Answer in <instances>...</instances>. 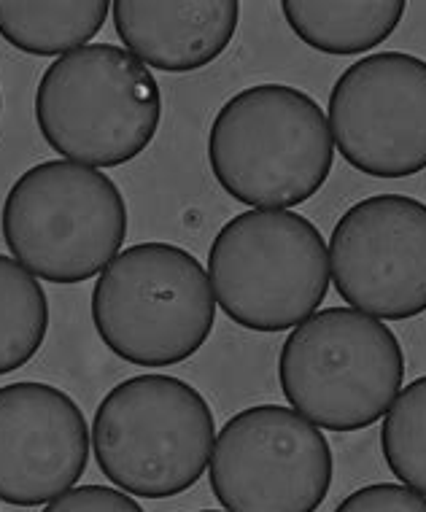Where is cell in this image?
Returning a JSON list of instances; mask_svg holds the SVG:
<instances>
[{"mask_svg": "<svg viewBox=\"0 0 426 512\" xmlns=\"http://www.w3.org/2000/svg\"><path fill=\"white\" fill-rule=\"evenodd\" d=\"M335 141L321 106L297 87L257 84L213 116L208 165L238 203L284 211L327 184Z\"/></svg>", "mask_w": 426, "mask_h": 512, "instance_id": "6da1fadb", "label": "cell"}, {"mask_svg": "<svg viewBox=\"0 0 426 512\" xmlns=\"http://www.w3.org/2000/svg\"><path fill=\"white\" fill-rule=\"evenodd\" d=\"M160 119V84L122 46H81L54 60L38 81L36 122L44 141L87 168H119L143 154Z\"/></svg>", "mask_w": 426, "mask_h": 512, "instance_id": "7a4b0ae2", "label": "cell"}, {"mask_svg": "<svg viewBox=\"0 0 426 512\" xmlns=\"http://www.w3.org/2000/svg\"><path fill=\"white\" fill-rule=\"evenodd\" d=\"M211 278L187 248L151 240L114 256L92 289V324L111 354L138 367L192 359L211 337Z\"/></svg>", "mask_w": 426, "mask_h": 512, "instance_id": "3957f363", "label": "cell"}, {"mask_svg": "<svg viewBox=\"0 0 426 512\" xmlns=\"http://www.w3.org/2000/svg\"><path fill=\"white\" fill-rule=\"evenodd\" d=\"M0 230L27 273L71 286L114 262L127 238V203L103 170L46 159L14 181Z\"/></svg>", "mask_w": 426, "mask_h": 512, "instance_id": "277c9868", "label": "cell"}, {"mask_svg": "<svg viewBox=\"0 0 426 512\" xmlns=\"http://www.w3.org/2000/svg\"><path fill=\"white\" fill-rule=\"evenodd\" d=\"M405 356L383 321L354 308H324L284 340L278 383L294 413L329 432H359L400 397Z\"/></svg>", "mask_w": 426, "mask_h": 512, "instance_id": "5b68a950", "label": "cell"}, {"mask_svg": "<svg viewBox=\"0 0 426 512\" xmlns=\"http://www.w3.org/2000/svg\"><path fill=\"white\" fill-rule=\"evenodd\" d=\"M213 410L173 375H135L108 391L92 421L100 472L119 491L170 499L189 491L213 453Z\"/></svg>", "mask_w": 426, "mask_h": 512, "instance_id": "8992f818", "label": "cell"}, {"mask_svg": "<svg viewBox=\"0 0 426 512\" xmlns=\"http://www.w3.org/2000/svg\"><path fill=\"white\" fill-rule=\"evenodd\" d=\"M208 278L219 308L238 327L284 332L311 318L327 297V243L300 213L254 208L216 232Z\"/></svg>", "mask_w": 426, "mask_h": 512, "instance_id": "52a82bcc", "label": "cell"}, {"mask_svg": "<svg viewBox=\"0 0 426 512\" xmlns=\"http://www.w3.org/2000/svg\"><path fill=\"white\" fill-rule=\"evenodd\" d=\"M208 475L227 512H316L332 486V451L292 407L257 405L222 426Z\"/></svg>", "mask_w": 426, "mask_h": 512, "instance_id": "ba28073f", "label": "cell"}, {"mask_svg": "<svg viewBox=\"0 0 426 512\" xmlns=\"http://www.w3.org/2000/svg\"><path fill=\"white\" fill-rule=\"evenodd\" d=\"M329 130L351 168L408 178L426 168V60L378 52L340 73L329 92Z\"/></svg>", "mask_w": 426, "mask_h": 512, "instance_id": "9c48e42d", "label": "cell"}, {"mask_svg": "<svg viewBox=\"0 0 426 512\" xmlns=\"http://www.w3.org/2000/svg\"><path fill=\"white\" fill-rule=\"evenodd\" d=\"M329 275L359 313L386 321L426 310V205L408 195L354 203L329 238Z\"/></svg>", "mask_w": 426, "mask_h": 512, "instance_id": "30bf717a", "label": "cell"}, {"mask_svg": "<svg viewBox=\"0 0 426 512\" xmlns=\"http://www.w3.org/2000/svg\"><path fill=\"white\" fill-rule=\"evenodd\" d=\"M89 448L87 418L63 389L36 380L0 389V502H54L81 480Z\"/></svg>", "mask_w": 426, "mask_h": 512, "instance_id": "8fae6325", "label": "cell"}, {"mask_svg": "<svg viewBox=\"0 0 426 512\" xmlns=\"http://www.w3.org/2000/svg\"><path fill=\"white\" fill-rule=\"evenodd\" d=\"M116 36L133 57L165 73L211 65L230 46L240 22L235 0H116Z\"/></svg>", "mask_w": 426, "mask_h": 512, "instance_id": "7c38bea8", "label": "cell"}, {"mask_svg": "<svg viewBox=\"0 0 426 512\" xmlns=\"http://www.w3.org/2000/svg\"><path fill=\"white\" fill-rule=\"evenodd\" d=\"M402 0H284L294 36L316 52L364 54L383 44L405 17Z\"/></svg>", "mask_w": 426, "mask_h": 512, "instance_id": "4fadbf2b", "label": "cell"}, {"mask_svg": "<svg viewBox=\"0 0 426 512\" xmlns=\"http://www.w3.org/2000/svg\"><path fill=\"white\" fill-rule=\"evenodd\" d=\"M108 0H0V38L33 57H65L100 33Z\"/></svg>", "mask_w": 426, "mask_h": 512, "instance_id": "5bb4252c", "label": "cell"}, {"mask_svg": "<svg viewBox=\"0 0 426 512\" xmlns=\"http://www.w3.org/2000/svg\"><path fill=\"white\" fill-rule=\"evenodd\" d=\"M49 332L44 286L14 256L0 254V375L25 367Z\"/></svg>", "mask_w": 426, "mask_h": 512, "instance_id": "9a60e30c", "label": "cell"}, {"mask_svg": "<svg viewBox=\"0 0 426 512\" xmlns=\"http://www.w3.org/2000/svg\"><path fill=\"white\" fill-rule=\"evenodd\" d=\"M381 448L402 486L426 496V375L408 383L386 410Z\"/></svg>", "mask_w": 426, "mask_h": 512, "instance_id": "2e32d148", "label": "cell"}, {"mask_svg": "<svg viewBox=\"0 0 426 512\" xmlns=\"http://www.w3.org/2000/svg\"><path fill=\"white\" fill-rule=\"evenodd\" d=\"M335 512H426V496L400 483H373L346 496Z\"/></svg>", "mask_w": 426, "mask_h": 512, "instance_id": "e0dca14e", "label": "cell"}, {"mask_svg": "<svg viewBox=\"0 0 426 512\" xmlns=\"http://www.w3.org/2000/svg\"><path fill=\"white\" fill-rule=\"evenodd\" d=\"M41 512H146L133 496L108 486H79L57 496Z\"/></svg>", "mask_w": 426, "mask_h": 512, "instance_id": "ac0fdd59", "label": "cell"}, {"mask_svg": "<svg viewBox=\"0 0 426 512\" xmlns=\"http://www.w3.org/2000/svg\"><path fill=\"white\" fill-rule=\"evenodd\" d=\"M0 116H3V92H0Z\"/></svg>", "mask_w": 426, "mask_h": 512, "instance_id": "d6986e66", "label": "cell"}, {"mask_svg": "<svg viewBox=\"0 0 426 512\" xmlns=\"http://www.w3.org/2000/svg\"><path fill=\"white\" fill-rule=\"evenodd\" d=\"M197 512H216V510H197Z\"/></svg>", "mask_w": 426, "mask_h": 512, "instance_id": "ffe728a7", "label": "cell"}]
</instances>
